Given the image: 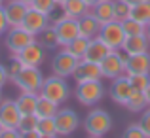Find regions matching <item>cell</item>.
I'll use <instances>...</instances> for the list:
<instances>
[{"instance_id":"obj_19","label":"cell","mask_w":150,"mask_h":138,"mask_svg":"<svg viewBox=\"0 0 150 138\" xmlns=\"http://www.w3.org/2000/svg\"><path fill=\"white\" fill-rule=\"evenodd\" d=\"M110 51H112V49H110V47L106 46L99 36H97V38H91V40H89L88 51H86L84 59H86V61H91V62H97V64H101V62L105 61V57L110 53Z\"/></svg>"},{"instance_id":"obj_41","label":"cell","mask_w":150,"mask_h":138,"mask_svg":"<svg viewBox=\"0 0 150 138\" xmlns=\"http://www.w3.org/2000/svg\"><path fill=\"white\" fill-rule=\"evenodd\" d=\"M21 138H42L36 131H30V132H21Z\"/></svg>"},{"instance_id":"obj_47","label":"cell","mask_w":150,"mask_h":138,"mask_svg":"<svg viewBox=\"0 0 150 138\" xmlns=\"http://www.w3.org/2000/svg\"><path fill=\"white\" fill-rule=\"evenodd\" d=\"M42 138H59L57 134H51V136H42Z\"/></svg>"},{"instance_id":"obj_38","label":"cell","mask_w":150,"mask_h":138,"mask_svg":"<svg viewBox=\"0 0 150 138\" xmlns=\"http://www.w3.org/2000/svg\"><path fill=\"white\" fill-rule=\"evenodd\" d=\"M10 25H8V19H6V11H4V6H0V36L8 32Z\"/></svg>"},{"instance_id":"obj_13","label":"cell","mask_w":150,"mask_h":138,"mask_svg":"<svg viewBox=\"0 0 150 138\" xmlns=\"http://www.w3.org/2000/svg\"><path fill=\"white\" fill-rule=\"evenodd\" d=\"M21 27L25 30H29L30 34H34V36H40V34L50 27V19H48V15H44V13H40V11L29 8V11H27Z\"/></svg>"},{"instance_id":"obj_50","label":"cell","mask_w":150,"mask_h":138,"mask_svg":"<svg viewBox=\"0 0 150 138\" xmlns=\"http://www.w3.org/2000/svg\"><path fill=\"white\" fill-rule=\"evenodd\" d=\"M0 100H2V89H0Z\"/></svg>"},{"instance_id":"obj_37","label":"cell","mask_w":150,"mask_h":138,"mask_svg":"<svg viewBox=\"0 0 150 138\" xmlns=\"http://www.w3.org/2000/svg\"><path fill=\"white\" fill-rule=\"evenodd\" d=\"M25 68V64H23V61H19L17 57H11V62H10V66H8V74H10V81L13 80L15 76H17L21 70Z\"/></svg>"},{"instance_id":"obj_16","label":"cell","mask_w":150,"mask_h":138,"mask_svg":"<svg viewBox=\"0 0 150 138\" xmlns=\"http://www.w3.org/2000/svg\"><path fill=\"white\" fill-rule=\"evenodd\" d=\"M137 74H150V51L125 57V76H137Z\"/></svg>"},{"instance_id":"obj_4","label":"cell","mask_w":150,"mask_h":138,"mask_svg":"<svg viewBox=\"0 0 150 138\" xmlns=\"http://www.w3.org/2000/svg\"><path fill=\"white\" fill-rule=\"evenodd\" d=\"M74 97L82 106H95L105 97V85L101 80L78 81L76 89H74Z\"/></svg>"},{"instance_id":"obj_5","label":"cell","mask_w":150,"mask_h":138,"mask_svg":"<svg viewBox=\"0 0 150 138\" xmlns=\"http://www.w3.org/2000/svg\"><path fill=\"white\" fill-rule=\"evenodd\" d=\"M6 47L11 55H17L19 51H23L27 46L34 44L36 42V36L30 34L29 30H25L23 27H10L6 32Z\"/></svg>"},{"instance_id":"obj_17","label":"cell","mask_w":150,"mask_h":138,"mask_svg":"<svg viewBox=\"0 0 150 138\" xmlns=\"http://www.w3.org/2000/svg\"><path fill=\"white\" fill-rule=\"evenodd\" d=\"M11 57H17L19 61H23L25 66H40L44 62V46L34 42V44L27 46L23 51H19L17 55H11Z\"/></svg>"},{"instance_id":"obj_26","label":"cell","mask_w":150,"mask_h":138,"mask_svg":"<svg viewBox=\"0 0 150 138\" xmlns=\"http://www.w3.org/2000/svg\"><path fill=\"white\" fill-rule=\"evenodd\" d=\"M88 44H89V38H86V36H82V34H80V36L74 38L69 46H65V49L69 51L70 55H74L76 59H84L86 51H88Z\"/></svg>"},{"instance_id":"obj_40","label":"cell","mask_w":150,"mask_h":138,"mask_svg":"<svg viewBox=\"0 0 150 138\" xmlns=\"http://www.w3.org/2000/svg\"><path fill=\"white\" fill-rule=\"evenodd\" d=\"M0 138H21V132L17 129H2Z\"/></svg>"},{"instance_id":"obj_2","label":"cell","mask_w":150,"mask_h":138,"mask_svg":"<svg viewBox=\"0 0 150 138\" xmlns=\"http://www.w3.org/2000/svg\"><path fill=\"white\" fill-rule=\"evenodd\" d=\"M44 80H46V76L42 74V70L38 68V66H25V68L11 80V83H13L21 93H34V95H38L40 89H42Z\"/></svg>"},{"instance_id":"obj_31","label":"cell","mask_w":150,"mask_h":138,"mask_svg":"<svg viewBox=\"0 0 150 138\" xmlns=\"http://www.w3.org/2000/svg\"><path fill=\"white\" fill-rule=\"evenodd\" d=\"M36 132H38L40 136H51V134H57V129H55V119H53V117L38 119V123H36Z\"/></svg>"},{"instance_id":"obj_23","label":"cell","mask_w":150,"mask_h":138,"mask_svg":"<svg viewBox=\"0 0 150 138\" xmlns=\"http://www.w3.org/2000/svg\"><path fill=\"white\" fill-rule=\"evenodd\" d=\"M59 112V104H55L53 100L38 95V102H36V110H34V116L38 119H46V117H55V113Z\"/></svg>"},{"instance_id":"obj_49","label":"cell","mask_w":150,"mask_h":138,"mask_svg":"<svg viewBox=\"0 0 150 138\" xmlns=\"http://www.w3.org/2000/svg\"><path fill=\"white\" fill-rule=\"evenodd\" d=\"M4 2H6V0H0V6H4Z\"/></svg>"},{"instance_id":"obj_32","label":"cell","mask_w":150,"mask_h":138,"mask_svg":"<svg viewBox=\"0 0 150 138\" xmlns=\"http://www.w3.org/2000/svg\"><path fill=\"white\" fill-rule=\"evenodd\" d=\"M36 123H38V117L34 113H27V116L21 117L17 125V131L19 132H30V131H36Z\"/></svg>"},{"instance_id":"obj_20","label":"cell","mask_w":150,"mask_h":138,"mask_svg":"<svg viewBox=\"0 0 150 138\" xmlns=\"http://www.w3.org/2000/svg\"><path fill=\"white\" fill-rule=\"evenodd\" d=\"M78 25H80V34L86 38H97L99 36V30H101V23L99 19L95 17V15L89 11V13H86L84 17L78 19Z\"/></svg>"},{"instance_id":"obj_24","label":"cell","mask_w":150,"mask_h":138,"mask_svg":"<svg viewBox=\"0 0 150 138\" xmlns=\"http://www.w3.org/2000/svg\"><path fill=\"white\" fill-rule=\"evenodd\" d=\"M36 102H38V95H34V93H19V97L15 98V104H17L19 112H21L23 116L34 113Z\"/></svg>"},{"instance_id":"obj_1","label":"cell","mask_w":150,"mask_h":138,"mask_svg":"<svg viewBox=\"0 0 150 138\" xmlns=\"http://www.w3.org/2000/svg\"><path fill=\"white\" fill-rule=\"evenodd\" d=\"M82 125H84V131L88 132V136H105L112 129V117L106 110L93 108L84 117Z\"/></svg>"},{"instance_id":"obj_9","label":"cell","mask_w":150,"mask_h":138,"mask_svg":"<svg viewBox=\"0 0 150 138\" xmlns=\"http://www.w3.org/2000/svg\"><path fill=\"white\" fill-rule=\"evenodd\" d=\"M99 38L110 47V49H122L124 40H125V30H124V27H122V23L114 19V21H110V23L101 25Z\"/></svg>"},{"instance_id":"obj_3","label":"cell","mask_w":150,"mask_h":138,"mask_svg":"<svg viewBox=\"0 0 150 138\" xmlns=\"http://www.w3.org/2000/svg\"><path fill=\"white\" fill-rule=\"evenodd\" d=\"M38 95H42V97L50 98L55 104L61 106L63 102H67L69 97H70V87H69V83H67V78H59V76H53V74L48 76L44 80V83H42V89H40Z\"/></svg>"},{"instance_id":"obj_14","label":"cell","mask_w":150,"mask_h":138,"mask_svg":"<svg viewBox=\"0 0 150 138\" xmlns=\"http://www.w3.org/2000/svg\"><path fill=\"white\" fill-rule=\"evenodd\" d=\"M29 8H30L29 4L21 2V0H6L4 2V11H6L8 25L10 27H21Z\"/></svg>"},{"instance_id":"obj_34","label":"cell","mask_w":150,"mask_h":138,"mask_svg":"<svg viewBox=\"0 0 150 138\" xmlns=\"http://www.w3.org/2000/svg\"><path fill=\"white\" fill-rule=\"evenodd\" d=\"M40 36H42V46L44 47H57V34H55V29L51 23Z\"/></svg>"},{"instance_id":"obj_39","label":"cell","mask_w":150,"mask_h":138,"mask_svg":"<svg viewBox=\"0 0 150 138\" xmlns=\"http://www.w3.org/2000/svg\"><path fill=\"white\" fill-rule=\"evenodd\" d=\"M10 81V74H8V66H4L2 62H0V89L4 87V85Z\"/></svg>"},{"instance_id":"obj_46","label":"cell","mask_w":150,"mask_h":138,"mask_svg":"<svg viewBox=\"0 0 150 138\" xmlns=\"http://www.w3.org/2000/svg\"><path fill=\"white\" fill-rule=\"evenodd\" d=\"M21 2H25V4H29V6H30V4H33L34 0H21Z\"/></svg>"},{"instance_id":"obj_51","label":"cell","mask_w":150,"mask_h":138,"mask_svg":"<svg viewBox=\"0 0 150 138\" xmlns=\"http://www.w3.org/2000/svg\"><path fill=\"white\" fill-rule=\"evenodd\" d=\"M89 138H101V136H89Z\"/></svg>"},{"instance_id":"obj_43","label":"cell","mask_w":150,"mask_h":138,"mask_svg":"<svg viewBox=\"0 0 150 138\" xmlns=\"http://www.w3.org/2000/svg\"><path fill=\"white\" fill-rule=\"evenodd\" d=\"M86 2H88V4H89V8H93V6H95V4H97V2H101V0H86Z\"/></svg>"},{"instance_id":"obj_29","label":"cell","mask_w":150,"mask_h":138,"mask_svg":"<svg viewBox=\"0 0 150 138\" xmlns=\"http://www.w3.org/2000/svg\"><path fill=\"white\" fill-rule=\"evenodd\" d=\"M122 27H124V30H125V36H137V34H144L146 32V25L135 21L133 17L125 19V21L122 23Z\"/></svg>"},{"instance_id":"obj_6","label":"cell","mask_w":150,"mask_h":138,"mask_svg":"<svg viewBox=\"0 0 150 138\" xmlns=\"http://www.w3.org/2000/svg\"><path fill=\"white\" fill-rule=\"evenodd\" d=\"M80 61L82 59H76L74 55H70L65 47H61V51L55 53L53 59H51V74H53V76H59V78H70Z\"/></svg>"},{"instance_id":"obj_18","label":"cell","mask_w":150,"mask_h":138,"mask_svg":"<svg viewBox=\"0 0 150 138\" xmlns=\"http://www.w3.org/2000/svg\"><path fill=\"white\" fill-rule=\"evenodd\" d=\"M122 51L125 55H139V53H148L150 51V40L146 34H137V36H125Z\"/></svg>"},{"instance_id":"obj_27","label":"cell","mask_w":150,"mask_h":138,"mask_svg":"<svg viewBox=\"0 0 150 138\" xmlns=\"http://www.w3.org/2000/svg\"><path fill=\"white\" fill-rule=\"evenodd\" d=\"M131 17L135 19V21L143 23V25H148L150 23V0L135 4L133 10H131Z\"/></svg>"},{"instance_id":"obj_42","label":"cell","mask_w":150,"mask_h":138,"mask_svg":"<svg viewBox=\"0 0 150 138\" xmlns=\"http://www.w3.org/2000/svg\"><path fill=\"white\" fill-rule=\"evenodd\" d=\"M144 97H146V104L150 106V83H148V87L144 89Z\"/></svg>"},{"instance_id":"obj_45","label":"cell","mask_w":150,"mask_h":138,"mask_svg":"<svg viewBox=\"0 0 150 138\" xmlns=\"http://www.w3.org/2000/svg\"><path fill=\"white\" fill-rule=\"evenodd\" d=\"M144 34H146V38H148V40H150V23H148V25H146V32H144Z\"/></svg>"},{"instance_id":"obj_15","label":"cell","mask_w":150,"mask_h":138,"mask_svg":"<svg viewBox=\"0 0 150 138\" xmlns=\"http://www.w3.org/2000/svg\"><path fill=\"white\" fill-rule=\"evenodd\" d=\"M72 78L78 81H91V80H103V70H101V64L97 62H91V61H86L82 59L78 62L76 70H74Z\"/></svg>"},{"instance_id":"obj_7","label":"cell","mask_w":150,"mask_h":138,"mask_svg":"<svg viewBox=\"0 0 150 138\" xmlns=\"http://www.w3.org/2000/svg\"><path fill=\"white\" fill-rule=\"evenodd\" d=\"M53 119H55L57 136H72L80 127V117L70 108H59V112L55 113Z\"/></svg>"},{"instance_id":"obj_21","label":"cell","mask_w":150,"mask_h":138,"mask_svg":"<svg viewBox=\"0 0 150 138\" xmlns=\"http://www.w3.org/2000/svg\"><path fill=\"white\" fill-rule=\"evenodd\" d=\"M61 8L67 17H72V19H80L91 11V8H89V4L86 0H65L61 4Z\"/></svg>"},{"instance_id":"obj_44","label":"cell","mask_w":150,"mask_h":138,"mask_svg":"<svg viewBox=\"0 0 150 138\" xmlns=\"http://www.w3.org/2000/svg\"><path fill=\"white\" fill-rule=\"evenodd\" d=\"M125 2H129L131 6H135V4H139V2H144V0H125Z\"/></svg>"},{"instance_id":"obj_8","label":"cell","mask_w":150,"mask_h":138,"mask_svg":"<svg viewBox=\"0 0 150 138\" xmlns=\"http://www.w3.org/2000/svg\"><path fill=\"white\" fill-rule=\"evenodd\" d=\"M125 57L127 55L122 53V49H112L108 55L105 57V61L101 62V70H103V78L114 80L118 76L125 74Z\"/></svg>"},{"instance_id":"obj_25","label":"cell","mask_w":150,"mask_h":138,"mask_svg":"<svg viewBox=\"0 0 150 138\" xmlns=\"http://www.w3.org/2000/svg\"><path fill=\"white\" fill-rule=\"evenodd\" d=\"M124 108H127L131 113H141L143 110H146L148 104H146V97H144V93L143 91H135V89H133L131 97L127 98V102H125Z\"/></svg>"},{"instance_id":"obj_52","label":"cell","mask_w":150,"mask_h":138,"mask_svg":"<svg viewBox=\"0 0 150 138\" xmlns=\"http://www.w3.org/2000/svg\"><path fill=\"white\" fill-rule=\"evenodd\" d=\"M0 132H2V123H0Z\"/></svg>"},{"instance_id":"obj_35","label":"cell","mask_w":150,"mask_h":138,"mask_svg":"<svg viewBox=\"0 0 150 138\" xmlns=\"http://www.w3.org/2000/svg\"><path fill=\"white\" fill-rule=\"evenodd\" d=\"M122 138H148V136L144 134V131L139 127V123H131V125H129V127L124 131Z\"/></svg>"},{"instance_id":"obj_11","label":"cell","mask_w":150,"mask_h":138,"mask_svg":"<svg viewBox=\"0 0 150 138\" xmlns=\"http://www.w3.org/2000/svg\"><path fill=\"white\" fill-rule=\"evenodd\" d=\"M131 93H133V85H131V81H129V76H125V74L114 78L110 87H108V95H110V98H112V102H116V104H120V106H125V102L131 97Z\"/></svg>"},{"instance_id":"obj_48","label":"cell","mask_w":150,"mask_h":138,"mask_svg":"<svg viewBox=\"0 0 150 138\" xmlns=\"http://www.w3.org/2000/svg\"><path fill=\"white\" fill-rule=\"evenodd\" d=\"M55 2H57V4H59V6H61V4H63V2H65V0H55Z\"/></svg>"},{"instance_id":"obj_28","label":"cell","mask_w":150,"mask_h":138,"mask_svg":"<svg viewBox=\"0 0 150 138\" xmlns=\"http://www.w3.org/2000/svg\"><path fill=\"white\" fill-rule=\"evenodd\" d=\"M131 10L133 6L125 0H114V19L120 23H124L125 19L131 17Z\"/></svg>"},{"instance_id":"obj_30","label":"cell","mask_w":150,"mask_h":138,"mask_svg":"<svg viewBox=\"0 0 150 138\" xmlns=\"http://www.w3.org/2000/svg\"><path fill=\"white\" fill-rule=\"evenodd\" d=\"M30 8L40 11V13H44V15H48V19H50V15L59 8V4L55 2V0H34V2L30 4Z\"/></svg>"},{"instance_id":"obj_10","label":"cell","mask_w":150,"mask_h":138,"mask_svg":"<svg viewBox=\"0 0 150 138\" xmlns=\"http://www.w3.org/2000/svg\"><path fill=\"white\" fill-rule=\"evenodd\" d=\"M53 29H55V34H57V46L65 47L69 46L74 38L80 36V25H78V19H72V17H63L61 21L53 23Z\"/></svg>"},{"instance_id":"obj_36","label":"cell","mask_w":150,"mask_h":138,"mask_svg":"<svg viewBox=\"0 0 150 138\" xmlns=\"http://www.w3.org/2000/svg\"><path fill=\"white\" fill-rule=\"evenodd\" d=\"M137 123H139V127L144 131V134L150 138V106H148L146 110H143V112H141V117H139V121H137Z\"/></svg>"},{"instance_id":"obj_22","label":"cell","mask_w":150,"mask_h":138,"mask_svg":"<svg viewBox=\"0 0 150 138\" xmlns=\"http://www.w3.org/2000/svg\"><path fill=\"white\" fill-rule=\"evenodd\" d=\"M91 13L99 19L101 25L114 21V0H101L91 8Z\"/></svg>"},{"instance_id":"obj_12","label":"cell","mask_w":150,"mask_h":138,"mask_svg":"<svg viewBox=\"0 0 150 138\" xmlns=\"http://www.w3.org/2000/svg\"><path fill=\"white\" fill-rule=\"evenodd\" d=\"M23 113L19 112L15 100L11 98H2L0 100V123L2 129H17Z\"/></svg>"},{"instance_id":"obj_33","label":"cell","mask_w":150,"mask_h":138,"mask_svg":"<svg viewBox=\"0 0 150 138\" xmlns=\"http://www.w3.org/2000/svg\"><path fill=\"white\" fill-rule=\"evenodd\" d=\"M129 81H131V85H133L135 91H143L144 93V89H146L148 83H150V74H137V76H129Z\"/></svg>"}]
</instances>
